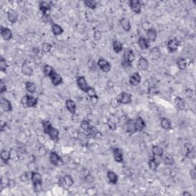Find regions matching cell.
I'll return each mask as SVG.
<instances>
[{"label":"cell","mask_w":196,"mask_h":196,"mask_svg":"<svg viewBox=\"0 0 196 196\" xmlns=\"http://www.w3.org/2000/svg\"><path fill=\"white\" fill-rule=\"evenodd\" d=\"M43 130L45 133L48 134L50 139L53 140L54 142H58L59 140V131L58 130L52 126L49 121H43L42 122Z\"/></svg>","instance_id":"6da1fadb"},{"label":"cell","mask_w":196,"mask_h":196,"mask_svg":"<svg viewBox=\"0 0 196 196\" xmlns=\"http://www.w3.org/2000/svg\"><path fill=\"white\" fill-rule=\"evenodd\" d=\"M160 125H161L162 128L165 130H169L172 129V123L169 119L166 117H163L161 119L160 121Z\"/></svg>","instance_id":"d6a6232c"},{"label":"cell","mask_w":196,"mask_h":196,"mask_svg":"<svg viewBox=\"0 0 196 196\" xmlns=\"http://www.w3.org/2000/svg\"><path fill=\"white\" fill-rule=\"evenodd\" d=\"M94 39L97 40V41H99V40L101 39L102 35H101V32L100 31H95L94 33Z\"/></svg>","instance_id":"f907efd6"},{"label":"cell","mask_w":196,"mask_h":196,"mask_svg":"<svg viewBox=\"0 0 196 196\" xmlns=\"http://www.w3.org/2000/svg\"><path fill=\"white\" fill-rule=\"evenodd\" d=\"M51 2L46 1H42L39 2V9L41 10L43 16H48V12L51 9Z\"/></svg>","instance_id":"9c48e42d"},{"label":"cell","mask_w":196,"mask_h":196,"mask_svg":"<svg viewBox=\"0 0 196 196\" xmlns=\"http://www.w3.org/2000/svg\"><path fill=\"white\" fill-rule=\"evenodd\" d=\"M97 65L102 71L108 73L111 70V65L104 58H100L97 61Z\"/></svg>","instance_id":"ba28073f"},{"label":"cell","mask_w":196,"mask_h":196,"mask_svg":"<svg viewBox=\"0 0 196 196\" xmlns=\"http://www.w3.org/2000/svg\"><path fill=\"white\" fill-rule=\"evenodd\" d=\"M78 138L81 141L87 142V140L89 138V136L86 133H81V132H80V133H78Z\"/></svg>","instance_id":"7dc6e473"},{"label":"cell","mask_w":196,"mask_h":196,"mask_svg":"<svg viewBox=\"0 0 196 196\" xmlns=\"http://www.w3.org/2000/svg\"><path fill=\"white\" fill-rule=\"evenodd\" d=\"M51 32L54 35H55V36H58V35H61L62 33L64 32V30H63V28H61V26H60L58 24H56V23H52Z\"/></svg>","instance_id":"836d02e7"},{"label":"cell","mask_w":196,"mask_h":196,"mask_svg":"<svg viewBox=\"0 0 196 196\" xmlns=\"http://www.w3.org/2000/svg\"><path fill=\"white\" fill-rule=\"evenodd\" d=\"M50 79L52 84H53L54 86H55V87L60 85V84H61L62 82H63V78H62L61 75L59 74L58 73H57L56 71H55L51 75Z\"/></svg>","instance_id":"e0dca14e"},{"label":"cell","mask_w":196,"mask_h":196,"mask_svg":"<svg viewBox=\"0 0 196 196\" xmlns=\"http://www.w3.org/2000/svg\"><path fill=\"white\" fill-rule=\"evenodd\" d=\"M138 45L141 50H146L149 48V42L144 37L140 36L138 39Z\"/></svg>","instance_id":"d4e9b609"},{"label":"cell","mask_w":196,"mask_h":196,"mask_svg":"<svg viewBox=\"0 0 196 196\" xmlns=\"http://www.w3.org/2000/svg\"><path fill=\"white\" fill-rule=\"evenodd\" d=\"M49 160H50V163L55 166H57L61 163H62L61 158L60 157V155L57 154V152L55 151L51 152L50 155H49Z\"/></svg>","instance_id":"4fadbf2b"},{"label":"cell","mask_w":196,"mask_h":196,"mask_svg":"<svg viewBox=\"0 0 196 196\" xmlns=\"http://www.w3.org/2000/svg\"><path fill=\"white\" fill-rule=\"evenodd\" d=\"M0 105H1L2 109L5 112H11V111H12L13 107L12 105V103L8 99H6V97H1V99H0Z\"/></svg>","instance_id":"8fae6325"},{"label":"cell","mask_w":196,"mask_h":196,"mask_svg":"<svg viewBox=\"0 0 196 196\" xmlns=\"http://www.w3.org/2000/svg\"><path fill=\"white\" fill-rule=\"evenodd\" d=\"M84 5L87 8H91V9H95L97 8V2L94 1V0H85L84 1Z\"/></svg>","instance_id":"ee69618b"},{"label":"cell","mask_w":196,"mask_h":196,"mask_svg":"<svg viewBox=\"0 0 196 196\" xmlns=\"http://www.w3.org/2000/svg\"><path fill=\"white\" fill-rule=\"evenodd\" d=\"M0 156H1L2 161L5 164H8L9 162L10 159H11V153L10 151L6 149L2 150L1 153H0Z\"/></svg>","instance_id":"1f68e13d"},{"label":"cell","mask_w":196,"mask_h":196,"mask_svg":"<svg viewBox=\"0 0 196 196\" xmlns=\"http://www.w3.org/2000/svg\"><path fill=\"white\" fill-rule=\"evenodd\" d=\"M125 128H126V133L129 134H133L136 133V126H135V120L133 119H130L126 121L125 124Z\"/></svg>","instance_id":"d6986e66"},{"label":"cell","mask_w":196,"mask_h":196,"mask_svg":"<svg viewBox=\"0 0 196 196\" xmlns=\"http://www.w3.org/2000/svg\"><path fill=\"white\" fill-rule=\"evenodd\" d=\"M107 126L108 127L110 130H116V127H117L116 123L114 122L113 120H107Z\"/></svg>","instance_id":"c3c4849f"},{"label":"cell","mask_w":196,"mask_h":196,"mask_svg":"<svg viewBox=\"0 0 196 196\" xmlns=\"http://www.w3.org/2000/svg\"><path fill=\"white\" fill-rule=\"evenodd\" d=\"M28 174H29V172H25V173H23L22 175L20 176V179H21L22 182H28L30 179H31L32 174L30 175H28Z\"/></svg>","instance_id":"bcb514c9"},{"label":"cell","mask_w":196,"mask_h":196,"mask_svg":"<svg viewBox=\"0 0 196 196\" xmlns=\"http://www.w3.org/2000/svg\"><path fill=\"white\" fill-rule=\"evenodd\" d=\"M89 138H93L94 140H99L102 137V133H100L95 126H91L90 130L87 133Z\"/></svg>","instance_id":"ac0fdd59"},{"label":"cell","mask_w":196,"mask_h":196,"mask_svg":"<svg viewBox=\"0 0 196 196\" xmlns=\"http://www.w3.org/2000/svg\"><path fill=\"white\" fill-rule=\"evenodd\" d=\"M148 165L152 171H156L157 170L159 166V163L158 162H157L156 159H155V156H154V155H152V156H150L149 158Z\"/></svg>","instance_id":"484cf974"},{"label":"cell","mask_w":196,"mask_h":196,"mask_svg":"<svg viewBox=\"0 0 196 196\" xmlns=\"http://www.w3.org/2000/svg\"><path fill=\"white\" fill-rule=\"evenodd\" d=\"M151 152L153 155L157 157H160V158L163 157L164 154H165V153H164L163 149L162 148V147L158 146H153L152 147Z\"/></svg>","instance_id":"83f0119b"},{"label":"cell","mask_w":196,"mask_h":196,"mask_svg":"<svg viewBox=\"0 0 196 196\" xmlns=\"http://www.w3.org/2000/svg\"><path fill=\"white\" fill-rule=\"evenodd\" d=\"M51 48H52V45H51V44L48 43V42H45V43H43V45H42V50L44 53H48V52L51 51Z\"/></svg>","instance_id":"f6af8a7d"},{"label":"cell","mask_w":196,"mask_h":196,"mask_svg":"<svg viewBox=\"0 0 196 196\" xmlns=\"http://www.w3.org/2000/svg\"><path fill=\"white\" fill-rule=\"evenodd\" d=\"M7 67L8 65L6 60L2 56H1V58H0V70H1L2 72L5 73V72H6Z\"/></svg>","instance_id":"b9f144b4"},{"label":"cell","mask_w":196,"mask_h":196,"mask_svg":"<svg viewBox=\"0 0 196 196\" xmlns=\"http://www.w3.org/2000/svg\"><path fill=\"white\" fill-rule=\"evenodd\" d=\"M123 45L122 42L118 41V40H114L113 42V49L116 53H120L123 51Z\"/></svg>","instance_id":"e575fe53"},{"label":"cell","mask_w":196,"mask_h":196,"mask_svg":"<svg viewBox=\"0 0 196 196\" xmlns=\"http://www.w3.org/2000/svg\"><path fill=\"white\" fill-rule=\"evenodd\" d=\"M38 99L37 97H33L32 95H26L23 96L21 99V104L22 105L25 107H35L38 105Z\"/></svg>","instance_id":"277c9868"},{"label":"cell","mask_w":196,"mask_h":196,"mask_svg":"<svg viewBox=\"0 0 196 196\" xmlns=\"http://www.w3.org/2000/svg\"><path fill=\"white\" fill-rule=\"evenodd\" d=\"M25 88L30 94H34L36 91V85L34 82L26 81L25 82Z\"/></svg>","instance_id":"d590c367"},{"label":"cell","mask_w":196,"mask_h":196,"mask_svg":"<svg viewBox=\"0 0 196 196\" xmlns=\"http://www.w3.org/2000/svg\"><path fill=\"white\" fill-rule=\"evenodd\" d=\"M7 18L8 21L12 24H15L18 18V12L15 9H9L7 12Z\"/></svg>","instance_id":"ffe728a7"},{"label":"cell","mask_w":196,"mask_h":196,"mask_svg":"<svg viewBox=\"0 0 196 196\" xmlns=\"http://www.w3.org/2000/svg\"><path fill=\"white\" fill-rule=\"evenodd\" d=\"M157 37V32L155 28H149L146 31V39L149 42H155Z\"/></svg>","instance_id":"4316f807"},{"label":"cell","mask_w":196,"mask_h":196,"mask_svg":"<svg viewBox=\"0 0 196 196\" xmlns=\"http://www.w3.org/2000/svg\"><path fill=\"white\" fill-rule=\"evenodd\" d=\"M177 65L178 67L181 71H184L186 69L187 66H188V61L185 58H180L179 60L177 61Z\"/></svg>","instance_id":"74e56055"},{"label":"cell","mask_w":196,"mask_h":196,"mask_svg":"<svg viewBox=\"0 0 196 196\" xmlns=\"http://www.w3.org/2000/svg\"><path fill=\"white\" fill-rule=\"evenodd\" d=\"M6 91H7V87H6V83L3 81L2 80H1V81H0V93L3 94Z\"/></svg>","instance_id":"681fc988"},{"label":"cell","mask_w":196,"mask_h":196,"mask_svg":"<svg viewBox=\"0 0 196 196\" xmlns=\"http://www.w3.org/2000/svg\"><path fill=\"white\" fill-rule=\"evenodd\" d=\"M91 126H92L90 124L89 121L86 120H82L81 123V129L83 130V131L86 133L90 130Z\"/></svg>","instance_id":"ab89813d"},{"label":"cell","mask_w":196,"mask_h":196,"mask_svg":"<svg viewBox=\"0 0 196 196\" xmlns=\"http://www.w3.org/2000/svg\"><path fill=\"white\" fill-rule=\"evenodd\" d=\"M107 179L108 181L110 184L113 185H116L118 182V175H116V173H115L114 171H108L107 172Z\"/></svg>","instance_id":"f546056e"},{"label":"cell","mask_w":196,"mask_h":196,"mask_svg":"<svg viewBox=\"0 0 196 196\" xmlns=\"http://www.w3.org/2000/svg\"><path fill=\"white\" fill-rule=\"evenodd\" d=\"M120 24L121 27L126 32H130L131 30V24L128 18H122L120 21Z\"/></svg>","instance_id":"f1b7e54d"},{"label":"cell","mask_w":196,"mask_h":196,"mask_svg":"<svg viewBox=\"0 0 196 196\" xmlns=\"http://www.w3.org/2000/svg\"><path fill=\"white\" fill-rule=\"evenodd\" d=\"M66 109L67 110L69 113H71V114H76V110H77V105H76L75 102L72 100H67L65 103Z\"/></svg>","instance_id":"603a6c76"},{"label":"cell","mask_w":196,"mask_h":196,"mask_svg":"<svg viewBox=\"0 0 196 196\" xmlns=\"http://www.w3.org/2000/svg\"><path fill=\"white\" fill-rule=\"evenodd\" d=\"M150 55H151L153 59H158L160 57V55H161V52H160V50L159 49V48L155 47V48H153L150 50Z\"/></svg>","instance_id":"f35d334b"},{"label":"cell","mask_w":196,"mask_h":196,"mask_svg":"<svg viewBox=\"0 0 196 196\" xmlns=\"http://www.w3.org/2000/svg\"><path fill=\"white\" fill-rule=\"evenodd\" d=\"M157 92H158V91L155 89V87H151L149 88V94H152V95H154Z\"/></svg>","instance_id":"816d5d0a"},{"label":"cell","mask_w":196,"mask_h":196,"mask_svg":"<svg viewBox=\"0 0 196 196\" xmlns=\"http://www.w3.org/2000/svg\"><path fill=\"white\" fill-rule=\"evenodd\" d=\"M77 87L81 90L83 92L86 93L87 92V89L89 88V84L87 83V80H86L85 77L84 76H79V77H77Z\"/></svg>","instance_id":"52a82bcc"},{"label":"cell","mask_w":196,"mask_h":196,"mask_svg":"<svg viewBox=\"0 0 196 196\" xmlns=\"http://www.w3.org/2000/svg\"><path fill=\"white\" fill-rule=\"evenodd\" d=\"M163 159H164V163H165V164H166V165H171L175 163L174 158L170 154H165V155H164Z\"/></svg>","instance_id":"60d3db41"},{"label":"cell","mask_w":196,"mask_h":196,"mask_svg":"<svg viewBox=\"0 0 196 196\" xmlns=\"http://www.w3.org/2000/svg\"><path fill=\"white\" fill-rule=\"evenodd\" d=\"M31 180L33 184V188L35 192H38L42 189V175L39 172H32Z\"/></svg>","instance_id":"3957f363"},{"label":"cell","mask_w":196,"mask_h":196,"mask_svg":"<svg viewBox=\"0 0 196 196\" xmlns=\"http://www.w3.org/2000/svg\"><path fill=\"white\" fill-rule=\"evenodd\" d=\"M21 70H22V74L26 76H32L34 72L33 69L32 68L31 66H29V65H28V61H25L23 62L22 65V67H21Z\"/></svg>","instance_id":"44dd1931"},{"label":"cell","mask_w":196,"mask_h":196,"mask_svg":"<svg viewBox=\"0 0 196 196\" xmlns=\"http://www.w3.org/2000/svg\"><path fill=\"white\" fill-rule=\"evenodd\" d=\"M130 8L136 14H140L142 11L141 3L139 0H130L129 2Z\"/></svg>","instance_id":"7c38bea8"},{"label":"cell","mask_w":196,"mask_h":196,"mask_svg":"<svg viewBox=\"0 0 196 196\" xmlns=\"http://www.w3.org/2000/svg\"><path fill=\"white\" fill-rule=\"evenodd\" d=\"M174 104H175V106H176L177 109L180 110H182L185 109V102L184 100V99H182V97H176L174 100Z\"/></svg>","instance_id":"4dcf8cb0"},{"label":"cell","mask_w":196,"mask_h":196,"mask_svg":"<svg viewBox=\"0 0 196 196\" xmlns=\"http://www.w3.org/2000/svg\"><path fill=\"white\" fill-rule=\"evenodd\" d=\"M0 33H1V36L2 37L5 41H10L12 38V32L7 27L1 26Z\"/></svg>","instance_id":"5bb4252c"},{"label":"cell","mask_w":196,"mask_h":196,"mask_svg":"<svg viewBox=\"0 0 196 196\" xmlns=\"http://www.w3.org/2000/svg\"><path fill=\"white\" fill-rule=\"evenodd\" d=\"M129 82L133 87H136V86L139 85L140 82H141V75H140L139 72H134L132 74L130 77Z\"/></svg>","instance_id":"2e32d148"},{"label":"cell","mask_w":196,"mask_h":196,"mask_svg":"<svg viewBox=\"0 0 196 196\" xmlns=\"http://www.w3.org/2000/svg\"><path fill=\"white\" fill-rule=\"evenodd\" d=\"M190 176L192 177V179H195V177H196V172H195V169H192V171L190 172Z\"/></svg>","instance_id":"f5cc1de1"},{"label":"cell","mask_w":196,"mask_h":196,"mask_svg":"<svg viewBox=\"0 0 196 196\" xmlns=\"http://www.w3.org/2000/svg\"><path fill=\"white\" fill-rule=\"evenodd\" d=\"M179 45L180 42L177 38H172V39H170L168 42V43H167V48H168L169 51L170 53H173V52L176 51L178 50Z\"/></svg>","instance_id":"30bf717a"},{"label":"cell","mask_w":196,"mask_h":196,"mask_svg":"<svg viewBox=\"0 0 196 196\" xmlns=\"http://www.w3.org/2000/svg\"><path fill=\"white\" fill-rule=\"evenodd\" d=\"M182 195H188V196H191L192 195H191L190 192H184L183 193H182Z\"/></svg>","instance_id":"db71d44e"},{"label":"cell","mask_w":196,"mask_h":196,"mask_svg":"<svg viewBox=\"0 0 196 196\" xmlns=\"http://www.w3.org/2000/svg\"><path fill=\"white\" fill-rule=\"evenodd\" d=\"M74 179L70 175H65L59 181V185L65 189H68L74 185Z\"/></svg>","instance_id":"5b68a950"},{"label":"cell","mask_w":196,"mask_h":196,"mask_svg":"<svg viewBox=\"0 0 196 196\" xmlns=\"http://www.w3.org/2000/svg\"><path fill=\"white\" fill-rule=\"evenodd\" d=\"M55 71L54 70V68L51 65H45V66H44L43 72H44V74H45V77H50L51 75V74H53Z\"/></svg>","instance_id":"8d00e7d4"},{"label":"cell","mask_w":196,"mask_h":196,"mask_svg":"<svg viewBox=\"0 0 196 196\" xmlns=\"http://www.w3.org/2000/svg\"><path fill=\"white\" fill-rule=\"evenodd\" d=\"M135 120V126H136V132H141L146 127V123L143 120V119L140 116H138Z\"/></svg>","instance_id":"7402d4cb"},{"label":"cell","mask_w":196,"mask_h":196,"mask_svg":"<svg viewBox=\"0 0 196 196\" xmlns=\"http://www.w3.org/2000/svg\"><path fill=\"white\" fill-rule=\"evenodd\" d=\"M135 55L131 48H126L123 53L122 65L124 67H131L132 64L135 60Z\"/></svg>","instance_id":"7a4b0ae2"},{"label":"cell","mask_w":196,"mask_h":196,"mask_svg":"<svg viewBox=\"0 0 196 196\" xmlns=\"http://www.w3.org/2000/svg\"><path fill=\"white\" fill-rule=\"evenodd\" d=\"M137 67L140 71H146L149 68V61L146 58L140 57L137 62Z\"/></svg>","instance_id":"cb8c5ba5"},{"label":"cell","mask_w":196,"mask_h":196,"mask_svg":"<svg viewBox=\"0 0 196 196\" xmlns=\"http://www.w3.org/2000/svg\"><path fill=\"white\" fill-rule=\"evenodd\" d=\"M86 94L88 95V97H90L91 99V98H96V99H98V96L97 94V92H96L95 89H94V87H89V88L87 89Z\"/></svg>","instance_id":"7bdbcfd3"},{"label":"cell","mask_w":196,"mask_h":196,"mask_svg":"<svg viewBox=\"0 0 196 196\" xmlns=\"http://www.w3.org/2000/svg\"><path fill=\"white\" fill-rule=\"evenodd\" d=\"M113 155L115 162L118 163H122L123 162V153L121 149L116 147L113 149Z\"/></svg>","instance_id":"9a60e30c"},{"label":"cell","mask_w":196,"mask_h":196,"mask_svg":"<svg viewBox=\"0 0 196 196\" xmlns=\"http://www.w3.org/2000/svg\"><path fill=\"white\" fill-rule=\"evenodd\" d=\"M116 100L118 104H130L132 103V95L129 93L122 92L116 97Z\"/></svg>","instance_id":"8992f818"}]
</instances>
